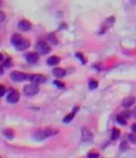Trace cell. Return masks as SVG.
<instances>
[{
	"mask_svg": "<svg viewBox=\"0 0 136 158\" xmlns=\"http://www.w3.org/2000/svg\"><path fill=\"white\" fill-rule=\"evenodd\" d=\"M55 132L51 129H44V130H38L36 131L33 137L34 139H35L36 141H43L45 139L48 138L49 136H51L52 134H54Z\"/></svg>",
	"mask_w": 136,
	"mask_h": 158,
	"instance_id": "cell-1",
	"label": "cell"
},
{
	"mask_svg": "<svg viewBox=\"0 0 136 158\" xmlns=\"http://www.w3.org/2000/svg\"><path fill=\"white\" fill-rule=\"evenodd\" d=\"M23 91H24V94L26 96H28V97L35 96V94L38 93L39 87L37 86V84H35V83H31V84H28V85L25 86Z\"/></svg>",
	"mask_w": 136,
	"mask_h": 158,
	"instance_id": "cell-2",
	"label": "cell"
},
{
	"mask_svg": "<svg viewBox=\"0 0 136 158\" xmlns=\"http://www.w3.org/2000/svg\"><path fill=\"white\" fill-rule=\"evenodd\" d=\"M10 78H11V80L15 82H21V81H24L29 79V77H28L26 73L21 72V71H13L10 74Z\"/></svg>",
	"mask_w": 136,
	"mask_h": 158,
	"instance_id": "cell-3",
	"label": "cell"
},
{
	"mask_svg": "<svg viewBox=\"0 0 136 158\" xmlns=\"http://www.w3.org/2000/svg\"><path fill=\"white\" fill-rule=\"evenodd\" d=\"M81 140L83 143H91L93 139V135L92 132L86 127H83L81 129Z\"/></svg>",
	"mask_w": 136,
	"mask_h": 158,
	"instance_id": "cell-4",
	"label": "cell"
},
{
	"mask_svg": "<svg viewBox=\"0 0 136 158\" xmlns=\"http://www.w3.org/2000/svg\"><path fill=\"white\" fill-rule=\"evenodd\" d=\"M35 49L37 50V52L40 54H44V55L49 53L51 50V47L46 42H45V41H39V42L36 44Z\"/></svg>",
	"mask_w": 136,
	"mask_h": 158,
	"instance_id": "cell-5",
	"label": "cell"
},
{
	"mask_svg": "<svg viewBox=\"0 0 136 158\" xmlns=\"http://www.w3.org/2000/svg\"><path fill=\"white\" fill-rule=\"evenodd\" d=\"M20 98L19 92L16 90H12L9 91V93L7 96V101L9 103H16Z\"/></svg>",
	"mask_w": 136,
	"mask_h": 158,
	"instance_id": "cell-6",
	"label": "cell"
},
{
	"mask_svg": "<svg viewBox=\"0 0 136 158\" xmlns=\"http://www.w3.org/2000/svg\"><path fill=\"white\" fill-rule=\"evenodd\" d=\"M28 80L33 83H35V84H40V83L45 82L46 79L44 75H42V74H33V75L29 77Z\"/></svg>",
	"mask_w": 136,
	"mask_h": 158,
	"instance_id": "cell-7",
	"label": "cell"
},
{
	"mask_svg": "<svg viewBox=\"0 0 136 158\" xmlns=\"http://www.w3.org/2000/svg\"><path fill=\"white\" fill-rule=\"evenodd\" d=\"M26 59L29 64H35L39 60V55L36 52H30L26 56Z\"/></svg>",
	"mask_w": 136,
	"mask_h": 158,
	"instance_id": "cell-8",
	"label": "cell"
},
{
	"mask_svg": "<svg viewBox=\"0 0 136 158\" xmlns=\"http://www.w3.org/2000/svg\"><path fill=\"white\" fill-rule=\"evenodd\" d=\"M30 44L31 43H30L29 40L23 39L16 46H15V47H16V49L17 50H19V51H23V50H26V49H27L28 48H29L30 47Z\"/></svg>",
	"mask_w": 136,
	"mask_h": 158,
	"instance_id": "cell-9",
	"label": "cell"
},
{
	"mask_svg": "<svg viewBox=\"0 0 136 158\" xmlns=\"http://www.w3.org/2000/svg\"><path fill=\"white\" fill-rule=\"evenodd\" d=\"M31 27H32L31 23L27 20L23 19L18 22V29L22 31H28L31 29Z\"/></svg>",
	"mask_w": 136,
	"mask_h": 158,
	"instance_id": "cell-10",
	"label": "cell"
},
{
	"mask_svg": "<svg viewBox=\"0 0 136 158\" xmlns=\"http://www.w3.org/2000/svg\"><path fill=\"white\" fill-rule=\"evenodd\" d=\"M135 103V98L133 96H130V97H126L125 99H124L123 103H122V106L124 108H130L131 106H133Z\"/></svg>",
	"mask_w": 136,
	"mask_h": 158,
	"instance_id": "cell-11",
	"label": "cell"
},
{
	"mask_svg": "<svg viewBox=\"0 0 136 158\" xmlns=\"http://www.w3.org/2000/svg\"><path fill=\"white\" fill-rule=\"evenodd\" d=\"M65 74H66V72L62 68H55L53 69V75L57 78H63L65 76Z\"/></svg>",
	"mask_w": 136,
	"mask_h": 158,
	"instance_id": "cell-12",
	"label": "cell"
},
{
	"mask_svg": "<svg viewBox=\"0 0 136 158\" xmlns=\"http://www.w3.org/2000/svg\"><path fill=\"white\" fill-rule=\"evenodd\" d=\"M60 62V58L57 56H52L47 59V64L49 66H55Z\"/></svg>",
	"mask_w": 136,
	"mask_h": 158,
	"instance_id": "cell-13",
	"label": "cell"
},
{
	"mask_svg": "<svg viewBox=\"0 0 136 158\" xmlns=\"http://www.w3.org/2000/svg\"><path fill=\"white\" fill-rule=\"evenodd\" d=\"M22 39H23V38H22L21 35H19V34H14L12 36V38H11V42H12V44L14 46H16Z\"/></svg>",
	"mask_w": 136,
	"mask_h": 158,
	"instance_id": "cell-14",
	"label": "cell"
},
{
	"mask_svg": "<svg viewBox=\"0 0 136 158\" xmlns=\"http://www.w3.org/2000/svg\"><path fill=\"white\" fill-rule=\"evenodd\" d=\"M120 135H121V132H120V130L118 129V128H114L112 129V141H115V140H117V139H119V137H120Z\"/></svg>",
	"mask_w": 136,
	"mask_h": 158,
	"instance_id": "cell-15",
	"label": "cell"
},
{
	"mask_svg": "<svg viewBox=\"0 0 136 158\" xmlns=\"http://www.w3.org/2000/svg\"><path fill=\"white\" fill-rule=\"evenodd\" d=\"M47 39L48 41L51 43V44H57L58 43V40H57V38H56V36L54 34V33H50L48 36H47Z\"/></svg>",
	"mask_w": 136,
	"mask_h": 158,
	"instance_id": "cell-16",
	"label": "cell"
},
{
	"mask_svg": "<svg viewBox=\"0 0 136 158\" xmlns=\"http://www.w3.org/2000/svg\"><path fill=\"white\" fill-rule=\"evenodd\" d=\"M74 115H76V113H74V111H73L71 113H69V114H67L66 116H65V117L64 118V120H63V122L64 123H70L71 122V121L74 119Z\"/></svg>",
	"mask_w": 136,
	"mask_h": 158,
	"instance_id": "cell-17",
	"label": "cell"
},
{
	"mask_svg": "<svg viewBox=\"0 0 136 158\" xmlns=\"http://www.w3.org/2000/svg\"><path fill=\"white\" fill-rule=\"evenodd\" d=\"M131 114H132V113H131V111L126 110V111H122V113H121L119 115L121 116V117H123L124 119H125L126 121H127V120L131 117Z\"/></svg>",
	"mask_w": 136,
	"mask_h": 158,
	"instance_id": "cell-18",
	"label": "cell"
},
{
	"mask_svg": "<svg viewBox=\"0 0 136 158\" xmlns=\"http://www.w3.org/2000/svg\"><path fill=\"white\" fill-rule=\"evenodd\" d=\"M88 87H89V89H90V90H95L96 88L98 87V82H97V81H95V80H91L90 81H89V83H88Z\"/></svg>",
	"mask_w": 136,
	"mask_h": 158,
	"instance_id": "cell-19",
	"label": "cell"
},
{
	"mask_svg": "<svg viewBox=\"0 0 136 158\" xmlns=\"http://www.w3.org/2000/svg\"><path fill=\"white\" fill-rule=\"evenodd\" d=\"M4 135L7 136L9 139H12L14 137V132L12 131L11 129H7V130H5L4 131Z\"/></svg>",
	"mask_w": 136,
	"mask_h": 158,
	"instance_id": "cell-20",
	"label": "cell"
},
{
	"mask_svg": "<svg viewBox=\"0 0 136 158\" xmlns=\"http://www.w3.org/2000/svg\"><path fill=\"white\" fill-rule=\"evenodd\" d=\"M116 121L118 122V123H120L121 125H125L126 123H127V121H126L125 119H124L123 117H121V116L118 114L116 116Z\"/></svg>",
	"mask_w": 136,
	"mask_h": 158,
	"instance_id": "cell-21",
	"label": "cell"
},
{
	"mask_svg": "<svg viewBox=\"0 0 136 158\" xmlns=\"http://www.w3.org/2000/svg\"><path fill=\"white\" fill-rule=\"evenodd\" d=\"M128 139L132 143L136 145V134H135V133H130L128 135Z\"/></svg>",
	"mask_w": 136,
	"mask_h": 158,
	"instance_id": "cell-22",
	"label": "cell"
},
{
	"mask_svg": "<svg viewBox=\"0 0 136 158\" xmlns=\"http://www.w3.org/2000/svg\"><path fill=\"white\" fill-rule=\"evenodd\" d=\"M3 66H4V67H6V68L11 67V66H12V59H11L10 58L6 59V60H5L4 63H3Z\"/></svg>",
	"mask_w": 136,
	"mask_h": 158,
	"instance_id": "cell-23",
	"label": "cell"
},
{
	"mask_svg": "<svg viewBox=\"0 0 136 158\" xmlns=\"http://www.w3.org/2000/svg\"><path fill=\"white\" fill-rule=\"evenodd\" d=\"M120 148H121V150H122V151H125V150H127L128 148H129V146H128V143L126 142V141H124L123 143H121Z\"/></svg>",
	"mask_w": 136,
	"mask_h": 158,
	"instance_id": "cell-24",
	"label": "cell"
},
{
	"mask_svg": "<svg viewBox=\"0 0 136 158\" xmlns=\"http://www.w3.org/2000/svg\"><path fill=\"white\" fill-rule=\"evenodd\" d=\"M76 57L79 59H80L81 60V61L84 64V63H85L86 62V60H85V59H84V57H83V54L82 53H80V52H78V53H76Z\"/></svg>",
	"mask_w": 136,
	"mask_h": 158,
	"instance_id": "cell-25",
	"label": "cell"
},
{
	"mask_svg": "<svg viewBox=\"0 0 136 158\" xmlns=\"http://www.w3.org/2000/svg\"><path fill=\"white\" fill-rule=\"evenodd\" d=\"M6 92H7V88L4 85H0V96L3 97Z\"/></svg>",
	"mask_w": 136,
	"mask_h": 158,
	"instance_id": "cell-26",
	"label": "cell"
},
{
	"mask_svg": "<svg viewBox=\"0 0 136 158\" xmlns=\"http://www.w3.org/2000/svg\"><path fill=\"white\" fill-rule=\"evenodd\" d=\"M89 158H93V157H99V154L97 152H90L88 154Z\"/></svg>",
	"mask_w": 136,
	"mask_h": 158,
	"instance_id": "cell-27",
	"label": "cell"
},
{
	"mask_svg": "<svg viewBox=\"0 0 136 158\" xmlns=\"http://www.w3.org/2000/svg\"><path fill=\"white\" fill-rule=\"evenodd\" d=\"M54 83H55V84L56 86H58V87H60V88H63V87L64 86V83H62L61 81H55Z\"/></svg>",
	"mask_w": 136,
	"mask_h": 158,
	"instance_id": "cell-28",
	"label": "cell"
},
{
	"mask_svg": "<svg viewBox=\"0 0 136 158\" xmlns=\"http://www.w3.org/2000/svg\"><path fill=\"white\" fill-rule=\"evenodd\" d=\"M131 130H132L133 133H136V123H133L132 126H131Z\"/></svg>",
	"mask_w": 136,
	"mask_h": 158,
	"instance_id": "cell-29",
	"label": "cell"
},
{
	"mask_svg": "<svg viewBox=\"0 0 136 158\" xmlns=\"http://www.w3.org/2000/svg\"><path fill=\"white\" fill-rule=\"evenodd\" d=\"M5 17H6V15H5V13L3 11H1V21L5 19Z\"/></svg>",
	"mask_w": 136,
	"mask_h": 158,
	"instance_id": "cell-30",
	"label": "cell"
},
{
	"mask_svg": "<svg viewBox=\"0 0 136 158\" xmlns=\"http://www.w3.org/2000/svg\"><path fill=\"white\" fill-rule=\"evenodd\" d=\"M133 116H134V117L136 118V107L134 108V110L133 111Z\"/></svg>",
	"mask_w": 136,
	"mask_h": 158,
	"instance_id": "cell-31",
	"label": "cell"
}]
</instances>
